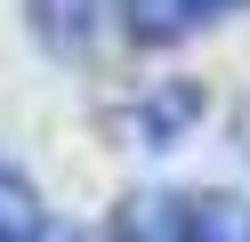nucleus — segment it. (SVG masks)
Segmentation results:
<instances>
[{"label":"nucleus","instance_id":"f257e3e1","mask_svg":"<svg viewBox=\"0 0 250 242\" xmlns=\"http://www.w3.org/2000/svg\"><path fill=\"white\" fill-rule=\"evenodd\" d=\"M169 242H250V210L234 194H169Z\"/></svg>","mask_w":250,"mask_h":242},{"label":"nucleus","instance_id":"f03ea898","mask_svg":"<svg viewBox=\"0 0 250 242\" xmlns=\"http://www.w3.org/2000/svg\"><path fill=\"white\" fill-rule=\"evenodd\" d=\"M49 226H57V218L41 210V194L0 161V242H49Z\"/></svg>","mask_w":250,"mask_h":242},{"label":"nucleus","instance_id":"7ed1b4c3","mask_svg":"<svg viewBox=\"0 0 250 242\" xmlns=\"http://www.w3.org/2000/svg\"><path fill=\"white\" fill-rule=\"evenodd\" d=\"M33 16H41V41L65 57L97 41V0H33Z\"/></svg>","mask_w":250,"mask_h":242},{"label":"nucleus","instance_id":"20e7f679","mask_svg":"<svg viewBox=\"0 0 250 242\" xmlns=\"http://www.w3.org/2000/svg\"><path fill=\"white\" fill-rule=\"evenodd\" d=\"M129 8H137L146 32H194V24H210V16L242 8V0H129Z\"/></svg>","mask_w":250,"mask_h":242}]
</instances>
